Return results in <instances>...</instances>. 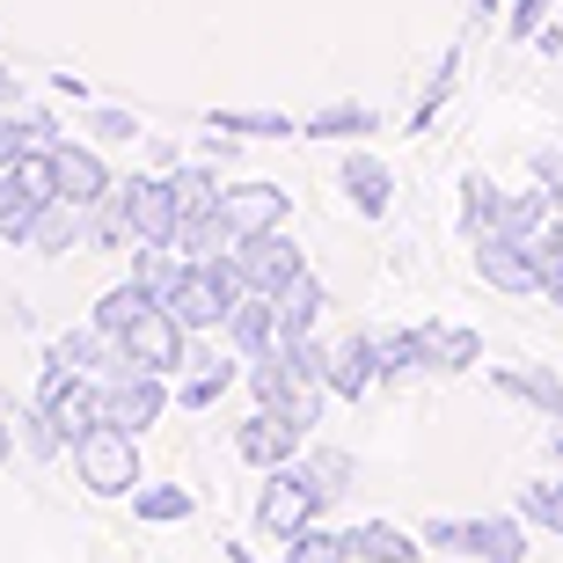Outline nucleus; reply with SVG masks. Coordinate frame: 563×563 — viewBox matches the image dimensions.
Here are the masks:
<instances>
[{
  "label": "nucleus",
  "instance_id": "1",
  "mask_svg": "<svg viewBox=\"0 0 563 563\" xmlns=\"http://www.w3.org/2000/svg\"><path fill=\"white\" fill-rule=\"evenodd\" d=\"M74 476H81L88 498H132L140 490V432H125V424H96L88 439H74Z\"/></svg>",
  "mask_w": 563,
  "mask_h": 563
},
{
  "label": "nucleus",
  "instance_id": "2",
  "mask_svg": "<svg viewBox=\"0 0 563 563\" xmlns=\"http://www.w3.org/2000/svg\"><path fill=\"white\" fill-rule=\"evenodd\" d=\"M322 505H330L322 476L300 468V461H278L272 476H264V490H256V527H264L272 542H286V534H300L308 520H322Z\"/></svg>",
  "mask_w": 563,
  "mask_h": 563
},
{
  "label": "nucleus",
  "instance_id": "3",
  "mask_svg": "<svg viewBox=\"0 0 563 563\" xmlns=\"http://www.w3.org/2000/svg\"><path fill=\"white\" fill-rule=\"evenodd\" d=\"M59 198V168H52V154H22V162L0 168V242H30V220H37L44 206Z\"/></svg>",
  "mask_w": 563,
  "mask_h": 563
},
{
  "label": "nucleus",
  "instance_id": "4",
  "mask_svg": "<svg viewBox=\"0 0 563 563\" xmlns=\"http://www.w3.org/2000/svg\"><path fill=\"white\" fill-rule=\"evenodd\" d=\"M118 358H125V366H146V374H176V366H190V330L154 300V308L118 336Z\"/></svg>",
  "mask_w": 563,
  "mask_h": 563
},
{
  "label": "nucleus",
  "instance_id": "5",
  "mask_svg": "<svg viewBox=\"0 0 563 563\" xmlns=\"http://www.w3.org/2000/svg\"><path fill=\"white\" fill-rule=\"evenodd\" d=\"M168 410V374H146V366H118L103 380V418L125 424V432H146V424H162Z\"/></svg>",
  "mask_w": 563,
  "mask_h": 563
},
{
  "label": "nucleus",
  "instance_id": "6",
  "mask_svg": "<svg viewBox=\"0 0 563 563\" xmlns=\"http://www.w3.org/2000/svg\"><path fill=\"white\" fill-rule=\"evenodd\" d=\"M476 278L498 292H542V256L512 234H476Z\"/></svg>",
  "mask_w": 563,
  "mask_h": 563
},
{
  "label": "nucleus",
  "instance_id": "7",
  "mask_svg": "<svg viewBox=\"0 0 563 563\" xmlns=\"http://www.w3.org/2000/svg\"><path fill=\"white\" fill-rule=\"evenodd\" d=\"M388 380V358H380V336L374 330H352L344 344L330 352V396H344V402H366Z\"/></svg>",
  "mask_w": 563,
  "mask_h": 563
},
{
  "label": "nucleus",
  "instance_id": "8",
  "mask_svg": "<svg viewBox=\"0 0 563 563\" xmlns=\"http://www.w3.org/2000/svg\"><path fill=\"white\" fill-rule=\"evenodd\" d=\"M118 212H125V228L140 234V242H168V234H176V190H168V176H132V184H118Z\"/></svg>",
  "mask_w": 563,
  "mask_h": 563
},
{
  "label": "nucleus",
  "instance_id": "9",
  "mask_svg": "<svg viewBox=\"0 0 563 563\" xmlns=\"http://www.w3.org/2000/svg\"><path fill=\"white\" fill-rule=\"evenodd\" d=\"M242 278H250V292H278L286 278H300L308 272V256H300V242H292L286 228H272V234H250L242 242Z\"/></svg>",
  "mask_w": 563,
  "mask_h": 563
},
{
  "label": "nucleus",
  "instance_id": "10",
  "mask_svg": "<svg viewBox=\"0 0 563 563\" xmlns=\"http://www.w3.org/2000/svg\"><path fill=\"white\" fill-rule=\"evenodd\" d=\"M300 439H308V432H300L286 410H272V402H264V410L234 432V454L250 461V468H278V461H300Z\"/></svg>",
  "mask_w": 563,
  "mask_h": 563
},
{
  "label": "nucleus",
  "instance_id": "11",
  "mask_svg": "<svg viewBox=\"0 0 563 563\" xmlns=\"http://www.w3.org/2000/svg\"><path fill=\"white\" fill-rule=\"evenodd\" d=\"M52 168H59V198H74V206H103L110 190V168H103V154L96 146H81V140H59L52 146Z\"/></svg>",
  "mask_w": 563,
  "mask_h": 563
},
{
  "label": "nucleus",
  "instance_id": "12",
  "mask_svg": "<svg viewBox=\"0 0 563 563\" xmlns=\"http://www.w3.org/2000/svg\"><path fill=\"white\" fill-rule=\"evenodd\" d=\"M220 212H228V228L242 234V242H250V234L286 228V190H278V184H228Z\"/></svg>",
  "mask_w": 563,
  "mask_h": 563
},
{
  "label": "nucleus",
  "instance_id": "13",
  "mask_svg": "<svg viewBox=\"0 0 563 563\" xmlns=\"http://www.w3.org/2000/svg\"><path fill=\"white\" fill-rule=\"evenodd\" d=\"M44 366H66V374H118L125 358H118V336H103L96 322H81V330H66V336H52V358Z\"/></svg>",
  "mask_w": 563,
  "mask_h": 563
},
{
  "label": "nucleus",
  "instance_id": "14",
  "mask_svg": "<svg viewBox=\"0 0 563 563\" xmlns=\"http://www.w3.org/2000/svg\"><path fill=\"white\" fill-rule=\"evenodd\" d=\"M228 336H234V352L242 358H264V352H278V308H272V292H242L228 308Z\"/></svg>",
  "mask_w": 563,
  "mask_h": 563
},
{
  "label": "nucleus",
  "instance_id": "15",
  "mask_svg": "<svg viewBox=\"0 0 563 563\" xmlns=\"http://www.w3.org/2000/svg\"><path fill=\"white\" fill-rule=\"evenodd\" d=\"M336 184H344L352 212H366V220H380V212L396 206V176H388V162H374V154H344Z\"/></svg>",
  "mask_w": 563,
  "mask_h": 563
},
{
  "label": "nucleus",
  "instance_id": "16",
  "mask_svg": "<svg viewBox=\"0 0 563 563\" xmlns=\"http://www.w3.org/2000/svg\"><path fill=\"white\" fill-rule=\"evenodd\" d=\"M88 234V206H74V198H52V206L30 220V242L22 250H37V256H66L74 242Z\"/></svg>",
  "mask_w": 563,
  "mask_h": 563
},
{
  "label": "nucleus",
  "instance_id": "17",
  "mask_svg": "<svg viewBox=\"0 0 563 563\" xmlns=\"http://www.w3.org/2000/svg\"><path fill=\"white\" fill-rule=\"evenodd\" d=\"M549 228H556V198H549L542 184H534V190H520V198H505V220H498V234H512V242H527V250L542 256Z\"/></svg>",
  "mask_w": 563,
  "mask_h": 563
},
{
  "label": "nucleus",
  "instance_id": "18",
  "mask_svg": "<svg viewBox=\"0 0 563 563\" xmlns=\"http://www.w3.org/2000/svg\"><path fill=\"white\" fill-rule=\"evenodd\" d=\"M344 542H352L358 563H418L424 556V534H402L396 520H366V527H352Z\"/></svg>",
  "mask_w": 563,
  "mask_h": 563
},
{
  "label": "nucleus",
  "instance_id": "19",
  "mask_svg": "<svg viewBox=\"0 0 563 563\" xmlns=\"http://www.w3.org/2000/svg\"><path fill=\"white\" fill-rule=\"evenodd\" d=\"M272 308H278V330L286 336H308L314 322H322V308H330V292H322L314 272H300V278H286V286L272 292Z\"/></svg>",
  "mask_w": 563,
  "mask_h": 563
},
{
  "label": "nucleus",
  "instance_id": "20",
  "mask_svg": "<svg viewBox=\"0 0 563 563\" xmlns=\"http://www.w3.org/2000/svg\"><path fill=\"white\" fill-rule=\"evenodd\" d=\"M490 380H498L505 396L534 402L542 418H563V374L556 366H490Z\"/></svg>",
  "mask_w": 563,
  "mask_h": 563
},
{
  "label": "nucleus",
  "instance_id": "21",
  "mask_svg": "<svg viewBox=\"0 0 563 563\" xmlns=\"http://www.w3.org/2000/svg\"><path fill=\"white\" fill-rule=\"evenodd\" d=\"M52 146H59V125L44 110H0V168L22 154H52Z\"/></svg>",
  "mask_w": 563,
  "mask_h": 563
},
{
  "label": "nucleus",
  "instance_id": "22",
  "mask_svg": "<svg viewBox=\"0 0 563 563\" xmlns=\"http://www.w3.org/2000/svg\"><path fill=\"white\" fill-rule=\"evenodd\" d=\"M468 556H483V563H527V527H520V512L468 520Z\"/></svg>",
  "mask_w": 563,
  "mask_h": 563
},
{
  "label": "nucleus",
  "instance_id": "23",
  "mask_svg": "<svg viewBox=\"0 0 563 563\" xmlns=\"http://www.w3.org/2000/svg\"><path fill=\"white\" fill-rule=\"evenodd\" d=\"M498 220H505V190L483 176V168H468L461 176V234L476 242V234H498Z\"/></svg>",
  "mask_w": 563,
  "mask_h": 563
},
{
  "label": "nucleus",
  "instance_id": "24",
  "mask_svg": "<svg viewBox=\"0 0 563 563\" xmlns=\"http://www.w3.org/2000/svg\"><path fill=\"white\" fill-rule=\"evenodd\" d=\"M432 336V374H476L483 366V336L461 330V322H424Z\"/></svg>",
  "mask_w": 563,
  "mask_h": 563
},
{
  "label": "nucleus",
  "instance_id": "25",
  "mask_svg": "<svg viewBox=\"0 0 563 563\" xmlns=\"http://www.w3.org/2000/svg\"><path fill=\"white\" fill-rule=\"evenodd\" d=\"M154 300H162V292L146 286V278H125V286H110L103 300H96V330H103V336H125L132 322L154 308Z\"/></svg>",
  "mask_w": 563,
  "mask_h": 563
},
{
  "label": "nucleus",
  "instance_id": "26",
  "mask_svg": "<svg viewBox=\"0 0 563 563\" xmlns=\"http://www.w3.org/2000/svg\"><path fill=\"white\" fill-rule=\"evenodd\" d=\"M206 125L212 132H234V140H292V132H300L286 110H228V103L206 110Z\"/></svg>",
  "mask_w": 563,
  "mask_h": 563
},
{
  "label": "nucleus",
  "instance_id": "27",
  "mask_svg": "<svg viewBox=\"0 0 563 563\" xmlns=\"http://www.w3.org/2000/svg\"><path fill=\"white\" fill-rule=\"evenodd\" d=\"M168 190H176V228H184V220H206V212H220V198H228L212 168H176V176H168Z\"/></svg>",
  "mask_w": 563,
  "mask_h": 563
},
{
  "label": "nucleus",
  "instance_id": "28",
  "mask_svg": "<svg viewBox=\"0 0 563 563\" xmlns=\"http://www.w3.org/2000/svg\"><path fill=\"white\" fill-rule=\"evenodd\" d=\"M380 118H374V103H322V110H308V140H358V132H374Z\"/></svg>",
  "mask_w": 563,
  "mask_h": 563
},
{
  "label": "nucleus",
  "instance_id": "29",
  "mask_svg": "<svg viewBox=\"0 0 563 563\" xmlns=\"http://www.w3.org/2000/svg\"><path fill=\"white\" fill-rule=\"evenodd\" d=\"M132 520H146V527L190 520V490L184 483H140V490H132Z\"/></svg>",
  "mask_w": 563,
  "mask_h": 563
},
{
  "label": "nucleus",
  "instance_id": "30",
  "mask_svg": "<svg viewBox=\"0 0 563 563\" xmlns=\"http://www.w3.org/2000/svg\"><path fill=\"white\" fill-rule=\"evenodd\" d=\"M190 366H198V374H184V388H176V402H184V410H206V402L228 396L234 358H206V352H190Z\"/></svg>",
  "mask_w": 563,
  "mask_h": 563
},
{
  "label": "nucleus",
  "instance_id": "31",
  "mask_svg": "<svg viewBox=\"0 0 563 563\" xmlns=\"http://www.w3.org/2000/svg\"><path fill=\"white\" fill-rule=\"evenodd\" d=\"M380 358H388V380L432 374V336H424V330H388V336H380Z\"/></svg>",
  "mask_w": 563,
  "mask_h": 563
},
{
  "label": "nucleus",
  "instance_id": "32",
  "mask_svg": "<svg viewBox=\"0 0 563 563\" xmlns=\"http://www.w3.org/2000/svg\"><path fill=\"white\" fill-rule=\"evenodd\" d=\"M286 563H352V542L330 534L322 520H308L300 534H286Z\"/></svg>",
  "mask_w": 563,
  "mask_h": 563
},
{
  "label": "nucleus",
  "instance_id": "33",
  "mask_svg": "<svg viewBox=\"0 0 563 563\" xmlns=\"http://www.w3.org/2000/svg\"><path fill=\"white\" fill-rule=\"evenodd\" d=\"M520 520H542V534H556V542H563V476L520 483Z\"/></svg>",
  "mask_w": 563,
  "mask_h": 563
},
{
  "label": "nucleus",
  "instance_id": "34",
  "mask_svg": "<svg viewBox=\"0 0 563 563\" xmlns=\"http://www.w3.org/2000/svg\"><path fill=\"white\" fill-rule=\"evenodd\" d=\"M15 439H22V454H37V461H52V454L66 446V439H59V424H52V410H44V402H37V410H15Z\"/></svg>",
  "mask_w": 563,
  "mask_h": 563
},
{
  "label": "nucleus",
  "instance_id": "35",
  "mask_svg": "<svg viewBox=\"0 0 563 563\" xmlns=\"http://www.w3.org/2000/svg\"><path fill=\"white\" fill-rule=\"evenodd\" d=\"M454 52H446V59H439V81L432 88H424V103L418 110H410V132H424V125H432V118H439V103H446V96H454Z\"/></svg>",
  "mask_w": 563,
  "mask_h": 563
},
{
  "label": "nucleus",
  "instance_id": "36",
  "mask_svg": "<svg viewBox=\"0 0 563 563\" xmlns=\"http://www.w3.org/2000/svg\"><path fill=\"white\" fill-rule=\"evenodd\" d=\"M308 468L322 476V490H330V498H344V490H352V454H330V446H314Z\"/></svg>",
  "mask_w": 563,
  "mask_h": 563
},
{
  "label": "nucleus",
  "instance_id": "37",
  "mask_svg": "<svg viewBox=\"0 0 563 563\" xmlns=\"http://www.w3.org/2000/svg\"><path fill=\"white\" fill-rule=\"evenodd\" d=\"M88 132H96V140H140V118H132V110L96 103V110H88Z\"/></svg>",
  "mask_w": 563,
  "mask_h": 563
},
{
  "label": "nucleus",
  "instance_id": "38",
  "mask_svg": "<svg viewBox=\"0 0 563 563\" xmlns=\"http://www.w3.org/2000/svg\"><path fill=\"white\" fill-rule=\"evenodd\" d=\"M424 549H454V556H468V520H424Z\"/></svg>",
  "mask_w": 563,
  "mask_h": 563
},
{
  "label": "nucleus",
  "instance_id": "39",
  "mask_svg": "<svg viewBox=\"0 0 563 563\" xmlns=\"http://www.w3.org/2000/svg\"><path fill=\"white\" fill-rule=\"evenodd\" d=\"M549 15V0H505V22H512V37H534Z\"/></svg>",
  "mask_w": 563,
  "mask_h": 563
},
{
  "label": "nucleus",
  "instance_id": "40",
  "mask_svg": "<svg viewBox=\"0 0 563 563\" xmlns=\"http://www.w3.org/2000/svg\"><path fill=\"white\" fill-rule=\"evenodd\" d=\"M534 184L563 206V154H556V146H534Z\"/></svg>",
  "mask_w": 563,
  "mask_h": 563
},
{
  "label": "nucleus",
  "instance_id": "41",
  "mask_svg": "<svg viewBox=\"0 0 563 563\" xmlns=\"http://www.w3.org/2000/svg\"><path fill=\"white\" fill-rule=\"evenodd\" d=\"M542 292L563 308V256H542Z\"/></svg>",
  "mask_w": 563,
  "mask_h": 563
},
{
  "label": "nucleus",
  "instance_id": "42",
  "mask_svg": "<svg viewBox=\"0 0 563 563\" xmlns=\"http://www.w3.org/2000/svg\"><path fill=\"white\" fill-rule=\"evenodd\" d=\"M52 88H59V96H74V103H88V81H81V74H52Z\"/></svg>",
  "mask_w": 563,
  "mask_h": 563
},
{
  "label": "nucleus",
  "instance_id": "43",
  "mask_svg": "<svg viewBox=\"0 0 563 563\" xmlns=\"http://www.w3.org/2000/svg\"><path fill=\"white\" fill-rule=\"evenodd\" d=\"M15 446H22V439H15V418L0 410V461H15Z\"/></svg>",
  "mask_w": 563,
  "mask_h": 563
},
{
  "label": "nucleus",
  "instance_id": "44",
  "mask_svg": "<svg viewBox=\"0 0 563 563\" xmlns=\"http://www.w3.org/2000/svg\"><path fill=\"white\" fill-rule=\"evenodd\" d=\"M542 256H563V212H556V228H549V242H542Z\"/></svg>",
  "mask_w": 563,
  "mask_h": 563
},
{
  "label": "nucleus",
  "instance_id": "45",
  "mask_svg": "<svg viewBox=\"0 0 563 563\" xmlns=\"http://www.w3.org/2000/svg\"><path fill=\"white\" fill-rule=\"evenodd\" d=\"M15 103V74H8V66H0V110Z\"/></svg>",
  "mask_w": 563,
  "mask_h": 563
},
{
  "label": "nucleus",
  "instance_id": "46",
  "mask_svg": "<svg viewBox=\"0 0 563 563\" xmlns=\"http://www.w3.org/2000/svg\"><path fill=\"white\" fill-rule=\"evenodd\" d=\"M498 8H505V0H476V15H498Z\"/></svg>",
  "mask_w": 563,
  "mask_h": 563
}]
</instances>
